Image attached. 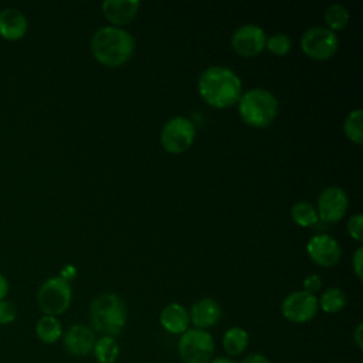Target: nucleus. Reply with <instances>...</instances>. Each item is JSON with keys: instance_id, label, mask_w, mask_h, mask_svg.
Here are the masks:
<instances>
[{"instance_id": "obj_1", "label": "nucleus", "mask_w": 363, "mask_h": 363, "mask_svg": "<svg viewBox=\"0 0 363 363\" xmlns=\"http://www.w3.org/2000/svg\"><path fill=\"white\" fill-rule=\"evenodd\" d=\"M242 85L238 75L227 67H210L199 78L200 96L210 106L228 108L238 102Z\"/></svg>"}, {"instance_id": "obj_2", "label": "nucleus", "mask_w": 363, "mask_h": 363, "mask_svg": "<svg viewBox=\"0 0 363 363\" xmlns=\"http://www.w3.org/2000/svg\"><path fill=\"white\" fill-rule=\"evenodd\" d=\"M135 38L123 28L106 26L95 31L91 40V52L98 62L106 67H119L133 54Z\"/></svg>"}, {"instance_id": "obj_3", "label": "nucleus", "mask_w": 363, "mask_h": 363, "mask_svg": "<svg viewBox=\"0 0 363 363\" xmlns=\"http://www.w3.org/2000/svg\"><path fill=\"white\" fill-rule=\"evenodd\" d=\"M94 329L104 336H118L126 323V305L116 294H102L96 296L89 308Z\"/></svg>"}, {"instance_id": "obj_4", "label": "nucleus", "mask_w": 363, "mask_h": 363, "mask_svg": "<svg viewBox=\"0 0 363 363\" xmlns=\"http://www.w3.org/2000/svg\"><path fill=\"white\" fill-rule=\"evenodd\" d=\"M241 119L254 128L268 126L278 113L277 98L264 88H254L241 94L238 99Z\"/></svg>"}, {"instance_id": "obj_5", "label": "nucleus", "mask_w": 363, "mask_h": 363, "mask_svg": "<svg viewBox=\"0 0 363 363\" xmlns=\"http://www.w3.org/2000/svg\"><path fill=\"white\" fill-rule=\"evenodd\" d=\"M72 299V291L68 281L62 277H51L45 279L38 292H37V303L44 315L58 316L64 313Z\"/></svg>"}, {"instance_id": "obj_6", "label": "nucleus", "mask_w": 363, "mask_h": 363, "mask_svg": "<svg viewBox=\"0 0 363 363\" xmlns=\"http://www.w3.org/2000/svg\"><path fill=\"white\" fill-rule=\"evenodd\" d=\"M216 343L204 329H187L177 343V353L183 363H208L213 359Z\"/></svg>"}, {"instance_id": "obj_7", "label": "nucleus", "mask_w": 363, "mask_h": 363, "mask_svg": "<svg viewBox=\"0 0 363 363\" xmlns=\"http://www.w3.org/2000/svg\"><path fill=\"white\" fill-rule=\"evenodd\" d=\"M196 136L193 122L184 116H174L169 119L160 133L162 146L170 153H182L187 150Z\"/></svg>"}, {"instance_id": "obj_8", "label": "nucleus", "mask_w": 363, "mask_h": 363, "mask_svg": "<svg viewBox=\"0 0 363 363\" xmlns=\"http://www.w3.org/2000/svg\"><path fill=\"white\" fill-rule=\"evenodd\" d=\"M337 35L326 27H312L301 38L302 51L312 60H329L337 50Z\"/></svg>"}, {"instance_id": "obj_9", "label": "nucleus", "mask_w": 363, "mask_h": 363, "mask_svg": "<svg viewBox=\"0 0 363 363\" xmlns=\"http://www.w3.org/2000/svg\"><path fill=\"white\" fill-rule=\"evenodd\" d=\"M282 315L294 323H303L311 320L318 312V299L315 295L305 291L289 294L282 302Z\"/></svg>"}, {"instance_id": "obj_10", "label": "nucleus", "mask_w": 363, "mask_h": 363, "mask_svg": "<svg viewBox=\"0 0 363 363\" xmlns=\"http://www.w3.org/2000/svg\"><path fill=\"white\" fill-rule=\"evenodd\" d=\"M265 31L257 24H242L240 26L233 37L231 45L234 51L241 57H255L265 48Z\"/></svg>"}, {"instance_id": "obj_11", "label": "nucleus", "mask_w": 363, "mask_h": 363, "mask_svg": "<svg viewBox=\"0 0 363 363\" xmlns=\"http://www.w3.org/2000/svg\"><path fill=\"white\" fill-rule=\"evenodd\" d=\"M347 210V196L339 187H326L318 197V217L326 223L339 221Z\"/></svg>"}, {"instance_id": "obj_12", "label": "nucleus", "mask_w": 363, "mask_h": 363, "mask_svg": "<svg viewBox=\"0 0 363 363\" xmlns=\"http://www.w3.org/2000/svg\"><path fill=\"white\" fill-rule=\"evenodd\" d=\"M311 259L320 267H332L340 259V245L326 234L313 235L306 245Z\"/></svg>"}, {"instance_id": "obj_13", "label": "nucleus", "mask_w": 363, "mask_h": 363, "mask_svg": "<svg viewBox=\"0 0 363 363\" xmlns=\"http://www.w3.org/2000/svg\"><path fill=\"white\" fill-rule=\"evenodd\" d=\"M95 342L94 330L85 325H72L64 335V347L74 356H86L92 352Z\"/></svg>"}, {"instance_id": "obj_14", "label": "nucleus", "mask_w": 363, "mask_h": 363, "mask_svg": "<svg viewBox=\"0 0 363 363\" xmlns=\"http://www.w3.org/2000/svg\"><path fill=\"white\" fill-rule=\"evenodd\" d=\"M190 322L197 329H207L214 326L220 318H221V308L220 305L211 299V298H203L199 299L196 303H193L190 313H189Z\"/></svg>"}, {"instance_id": "obj_15", "label": "nucleus", "mask_w": 363, "mask_h": 363, "mask_svg": "<svg viewBox=\"0 0 363 363\" xmlns=\"http://www.w3.org/2000/svg\"><path fill=\"white\" fill-rule=\"evenodd\" d=\"M28 23L26 16L13 7L0 11V35L9 41L20 40L26 35Z\"/></svg>"}, {"instance_id": "obj_16", "label": "nucleus", "mask_w": 363, "mask_h": 363, "mask_svg": "<svg viewBox=\"0 0 363 363\" xmlns=\"http://www.w3.org/2000/svg\"><path fill=\"white\" fill-rule=\"evenodd\" d=\"M139 6L138 0H106L102 3V11L108 21L115 26H123L135 18Z\"/></svg>"}, {"instance_id": "obj_17", "label": "nucleus", "mask_w": 363, "mask_h": 363, "mask_svg": "<svg viewBox=\"0 0 363 363\" xmlns=\"http://www.w3.org/2000/svg\"><path fill=\"white\" fill-rule=\"evenodd\" d=\"M160 323L166 332L182 335L187 330L190 323L189 312L180 303H169L160 313Z\"/></svg>"}, {"instance_id": "obj_18", "label": "nucleus", "mask_w": 363, "mask_h": 363, "mask_svg": "<svg viewBox=\"0 0 363 363\" xmlns=\"http://www.w3.org/2000/svg\"><path fill=\"white\" fill-rule=\"evenodd\" d=\"M248 342H250L248 332L245 329L237 328V326H233L228 330H225V333L223 336L224 350L231 357L241 354L247 349Z\"/></svg>"}, {"instance_id": "obj_19", "label": "nucleus", "mask_w": 363, "mask_h": 363, "mask_svg": "<svg viewBox=\"0 0 363 363\" xmlns=\"http://www.w3.org/2000/svg\"><path fill=\"white\" fill-rule=\"evenodd\" d=\"M35 335L44 343H55L62 336L61 322L55 316L44 315L37 320Z\"/></svg>"}, {"instance_id": "obj_20", "label": "nucleus", "mask_w": 363, "mask_h": 363, "mask_svg": "<svg viewBox=\"0 0 363 363\" xmlns=\"http://www.w3.org/2000/svg\"><path fill=\"white\" fill-rule=\"evenodd\" d=\"M94 356L98 363H115L119 356V345L112 336H102L94 345Z\"/></svg>"}, {"instance_id": "obj_21", "label": "nucleus", "mask_w": 363, "mask_h": 363, "mask_svg": "<svg viewBox=\"0 0 363 363\" xmlns=\"http://www.w3.org/2000/svg\"><path fill=\"white\" fill-rule=\"evenodd\" d=\"M292 220L301 227H311L318 221L316 208L308 201H298L291 208Z\"/></svg>"}, {"instance_id": "obj_22", "label": "nucleus", "mask_w": 363, "mask_h": 363, "mask_svg": "<svg viewBox=\"0 0 363 363\" xmlns=\"http://www.w3.org/2000/svg\"><path fill=\"white\" fill-rule=\"evenodd\" d=\"M346 305V296L342 289L339 288H329L326 289L319 299V306L326 313H336L342 311Z\"/></svg>"}, {"instance_id": "obj_23", "label": "nucleus", "mask_w": 363, "mask_h": 363, "mask_svg": "<svg viewBox=\"0 0 363 363\" xmlns=\"http://www.w3.org/2000/svg\"><path fill=\"white\" fill-rule=\"evenodd\" d=\"M363 119V111L354 109L352 111L347 118L345 119L343 130L349 140L360 145L363 142V129H362V121Z\"/></svg>"}, {"instance_id": "obj_24", "label": "nucleus", "mask_w": 363, "mask_h": 363, "mask_svg": "<svg viewBox=\"0 0 363 363\" xmlns=\"http://www.w3.org/2000/svg\"><path fill=\"white\" fill-rule=\"evenodd\" d=\"M325 21L330 31L342 30L349 21V11L342 4H332L325 11Z\"/></svg>"}, {"instance_id": "obj_25", "label": "nucleus", "mask_w": 363, "mask_h": 363, "mask_svg": "<svg viewBox=\"0 0 363 363\" xmlns=\"http://www.w3.org/2000/svg\"><path fill=\"white\" fill-rule=\"evenodd\" d=\"M265 48H268V51H271L272 54L282 57V55L288 54V51L291 50V40L286 34L277 33V34L271 35L269 38H267Z\"/></svg>"}, {"instance_id": "obj_26", "label": "nucleus", "mask_w": 363, "mask_h": 363, "mask_svg": "<svg viewBox=\"0 0 363 363\" xmlns=\"http://www.w3.org/2000/svg\"><path fill=\"white\" fill-rule=\"evenodd\" d=\"M347 231L356 241L363 240V217L360 213H356L349 218Z\"/></svg>"}, {"instance_id": "obj_27", "label": "nucleus", "mask_w": 363, "mask_h": 363, "mask_svg": "<svg viewBox=\"0 0 363 363\" xmlns=\"http://www.w3.org/2000/svg\"><path fill=\"white\" fill-rule=\"evenodd\" d=\"M17 316V311L10 301H0V325H10L14 322Z\"/></svg>"}, {"instance_id": "obj_28", "label": "nucleus", "mask_w": 363, "mask_h": 363, "mask_svg": "<svg viewBox=\"0 0 363 363\" xmlns=\"http://www.w3.org/2000/svg\"><path fill=\"white\" fill-rule=\"evenodd\" d=\"M322 286V279L318 275H309L303 279V291L308 294L315 295V292H318Z\"/></svg>"}, {"instance_id": "obj_29", "label": "nucleus", "mask_w": 363, "mask_h": 363, "mask_svg": "<svg viewBox=\"0 0 363 363\" xmlns=\"http://www.w3.org/2000/svg\"><path fill=\"white\" fill-rule=\"evenodd\" d=\"M362 262H363V248H357L354 255H353L352 265H353V271H354L357 279H360V281L363 278V275H362Z\"/></svg>"}, {"instance_id": "obj_30", "label": "nucleus", "mask_w": 363, "mask_h": 363, "mask_svg": "<svg viewBox=\"0 0 363 363\" xmlns=\"http://www.w3.org/2000/svg\"><path fill=\"white\" fill-rule=\"evenodd\" d=\"M240 363H269L268 359L261 353H251L247 357H244Z\"/></svg>"}, {"instance_id": "obj_31", "label": "nucleus", "mask_w": 363, "mask_h": 363, "mask_svg": "<svg viewBox=\"0 0 363 363\" xmlns=\"http://www.w3.org/2000/svg\"><path fill=\"white\" fill-rule=\"evenodd\" d=\"M362 332H363V323H359L354 329V342L357 345L359 349L363 347V336H362Z\"/></svg>"}, {"instance_id": "obj_32", "label": "nucleus", "mask_w": 363, "mask_h": 363, "mask_svg": "<svg viewBox=\"0 0 363 363\" xmlns=\"http://www.w3.org/2000/svg\"><path fill=\"white\" fill-rule=\"evenodd\" d=\"M9 292V281L6 279L4 275L0 274V301H3L6 298Z\"/></svg>"}, {"instance_id": "obj_33", "label": "nucleus", "mask_w": 363, "mask_h": 363, "mask_svg": "<svg viewBox=\"0 0 363 363\" xmlns=\"http://www.w3.org/2000/svg\"><path fill=\"white\" fill-rule=\"evenodd\" d=\"M60 277H62L65 281L69 282V279L75 277V268L71 267V265H69V267H65V268L61 271V275H60Z\"/></svg>"}, {"instance_id": "obj_34", "label": "nucleus", "mask_w": 363, "mask_h": 363, "mask_svg": "<svg viewBox=\"0 0 363 363\" xmlns=\"http://www.w3.org/2000/svg\"><path fill=\"white\" fill-rule=\"evenodd\" d=\"M208 363H235V362L230 357H216V359H211Z\"/></svg>"}]
</instances>
